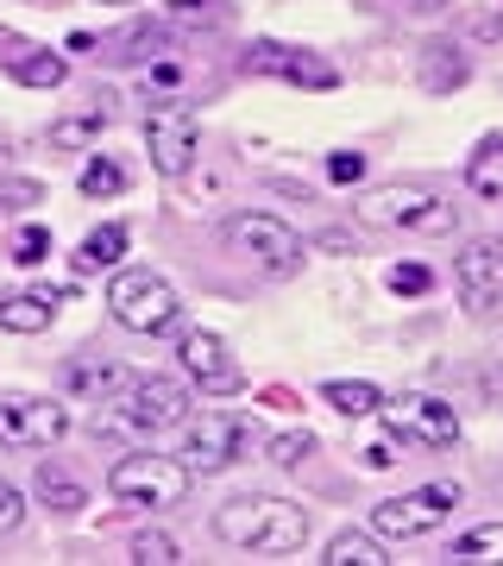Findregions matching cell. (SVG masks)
<instances>
[{
  "instance_id": "3",
  "label": "cell",
  "mask_w": 503,
  "mask_h": 566,
  "mask_svg": "<svg viewBox=\"0 0 503 566\" xmlns=\"http://www.w3.org/2000/svg\"><path fill=\"white\" fill-rule=\"evenodd\" d=\"M107 315L126 334H177L182 296H177V283L158 277V271H114L107 277Z\"/></svg>"
},
{
  "instance_id": "1",
  "label": "cell",
  "mask_w": 503,
  "mask_h": 566,
  "mask_svg": "<svg viewBox=\"0 0 503 566\" xmlns=\"http://www.w3.org/2000/svg\"><path fill=\"white\" fill-rule=\"evenodd\" d=\"M353 221L371 233H416V240H447L460 233V208L434 182H378L353 202Z\"/></svg>"
},
{
  "instance_id": "32",
  "label": "cell",
  "mask_w": 503,
  "mask_h": 566,
  "mask_svg": "<svg viewBox=\"0 0 503 566\" xmlns=\"http://www.w3.org/2000/svg\"><path fill=\"white\" fill-rule=\"evenodd\" d=\"M44 202V182L32 177H0V208L7 214H25V208H39Z\"/></svg>"
},
{
  "instance_id": "4",
  "label": "cell",
  "mask_w": 503,
  "mask_h": 566,
  "mask_svg": "<svg viewBox=\"0 0 503 566\" xmlns=\"http://www.w3.org/2000/svg\"><path fill=\"white\" fill-rule=\"evenodd\" d=\"M189 479L196 472L182 460H170V453H126L107 472V497L126 510H177L189 497Z\"/></svg>"
},
{
  "instance_id": "20",
  "label": "cell",
  "mask_w": 503,
  "mask_h": 566,
  "mask_svg": "<svg viewBox=\"0 0 503 566\" xmlns=\"http://www.w3.org/2000/svg\"><path fill=\"white\" fill-rule=\"evenodd\" d=\"M126 259V227L120 221H101L82 233V245L70 252V264H76V277H101V271H120Z\"/></svg>"
},
{
  "instance_id": "13",
  "label": "cell",
  "mask_w": 503,
  "mask_h": 566,
  "mask_svg": "<svg viewBox=\"0 0 503 566\" xmlns=\"http://www.w3.org/2000/svg\"><path fill=\"white\" fill-rule=\"evenodd\" d=\"M70 434V409L32 390H0V447L32 453V447H57Z\"/></svg>"
},
{
  "instance_id": "10",
  "label": "cell",
  "mask_w": 503,
  "mask_h": 566,
  "mask_svg": "<svg viewBox=\"0 0 503 566\" xmlns=\"http://www.w3.org/2000/svg\"><path fill=\"white\" fill-rule=\"evenodd\" d=\"M384 428L409 447H428V453H447V447H460V409L441 403V397H428V390H402V397H384L378 403Z\"/></svg>"
},
{
  "instance_id": "25",
  "label": "cell",
  "mask_w": 503,
  "mask_h": 566,
  "mask_svg": "<svg viewBox=\"0 0 503 566\" xmlns=\"http://www.w3.org/2000/svg\"><path fill=\"white\" fill-rule=\"evenodd\" d=\"M322 403L340 409V416H378L384 390L365 385V378H327V385H322Z\"/></svg>"
},
{
  "instance_id": "35",
  "label": "cell",
  "mask_w": 503,
  "mask_h": 566,
  "mask_svg": "<svg viewBox=\"0 0 503 566\" xmlns=\"http://www.w3.org/2000/svg\"><path fill=\"white\" fill-rule=\"evenodd\" d=\"M327 177L334 182H359L365 177V151H327Z\"/></svg>"
},
{
  "instance_id": "26",
  "label": "cell",
  "mask_w": 503,
  "mask_h": 566,
  "mask_svg": "<svg viewBox=\"0 0 503 566\" xmlns=\"http://www.w3.org/2000/svg\"><path fill=\"white\" fill-rule=\"evenodd\" d=\"M453 566H503V523H479L453 542Z\"/></svg>"
},
{
  "instance_id": "2",
  "label": "cell",
  "mask_w": 503,
  "mask_h": 566,
  "mask_svg": "<svg viewBox=\"0 0 503 566\" xmlns=\"http://www.w3.org/2000/svg\"><path fill=\"white\" fill-rule=\"evenodd\" d=\"M214 535L227 547H245V554H296L308 542V510L290 504V497L245 491V497H227L214 510Z\"/></svg>"
},
{
  "instance_id": "7",
  "label": "cell",
  "mask_w": 503,
  "mask_h": 566,
  "mask_svg": "<svg viewBox=\"0 0 503 566\" xmlns=\"http://www.w3.org/2000/svg\"><path fill=\"white\" fill-rule=\"evenodd\" d=\"M252 447H264L259 422L252 416H233V409H208V416H189L182 422V465L189 472H227V465H240Z\"/></svg>"
},
{
  "instance_id": "17",
  "label": "cell",
  "mask_w": 503,
  "mask_h": 566,
  "mask_svg": "<svg viewBox=\"0 0 503 566\" xmlns=\"http://www.w3.org/2000/svg\"><path fill=\"white\" fill-rule=\"evenodd\" d=\"M70 290H51V283H25L13 296H0V327L7 334H44V327L63 315Z\"/></svg>"
},
{
  "instance_id": "29",
  "label": "cell",
  "mask_w": 503,
  "mask_h": 566,
  "mask_svg": "<svg viewBox=\"0 0 503 566\" xmlns=\"http://www.w3.org/2000/svg\"><path fill=\"white\" fill-rule=\"evenodd\" d=\"M126 560H139V566H177L182 560V547L164 535V528H145V535H133V547H126Z\"/></svg>"
},
{
  "instance_id": "39",
  "label": "cell",
  "mask_w": 503,
  "mask_h": 566,
  "mask_svg": "<svg viewBox=\"0 0 503 566\" xmlns=\"http://www.w3.org/2000/svg\"><path fill=\"white\" fill-rule=\"evenodd\" d=\"M107 7H120V0H107Z\"/></svg>"
},
{
  "instance_id": "37",
  "label": "cell",
  "mask_w": 503,
  "mask_h": 566,
  "mask_svg": "<svg viewBox=\"0 0 503 566\" xmlns=\"http://www.w3.org/2000/svg\"><path fill=\"white\" fill-rule=\"evenodd\" d=\"M390 7H402V13H447L453 0H390Z\"/></svg>"
},
{
  "instance_id": "16",
  "label": "cell",
  "mask_w": 503,
  "mask_h": 566,
  "mask_svg": "<svg viewBox=\"0 0 503 566\" xmlns=\"http://www.w3.org/2000/svg\"><path fill=\"white\" fill-rule=\"evenodd\" d=\"M453 277L479 308H503V240H472L453 259Z\"/></svg>"
},
{
  "instance_id": "8",
  "label": "cell",
  "mask_w": 503,
  "mask_h": 566,
  "mask_svg": "<svg viewBox=\"0 0 503 566\" xmlns=\"http://www.w3.org/2000/svg\"><path fill=\"white\" fill-rule=\"evenodd\" d=\"M460 504H465V491L434 479V485H416V491H402V497L371 504V528H378L384 542H416V535H434L441 523H453Z\"/></svg>"
},
{
  "instance_id": "14",
  "label": "cell",
  "mask_w": 503,
  "mask_h": 566,
  "mask_svg": "<svg viewBox=\"0 0 503 566\" xmlns=\"http://www.w3.org/2000/svg\"><path fill=\"white\" fill-rule=\"evenodd\" d=\"M177 57V25L170 20H133L120 32L95 39V63H114V70H145V63Z\"/></svg>"
},
{
  "instance_id": "9",
  "label": "cell",
  "mask_w": 503,
  "mask_h": 566,
  "mask_svg": "<svg viewBox=\"0 0 503 566\" xmlns=\"http://www.w3.org/2000/svg\"><path fill=\"white\" fill-rule=\"evenodd\" d=\"M240 76H264V82H290V88H340V70L322 57V51H308V44H283V39H252L240 51Z\"/></svg>"
},
{
  "instance_id": "27",
  "label": "cell",
  "mask_w": 503,
  "mask_h": 566,
  "mask_svg": "<svg viewBox=\"0 0 503 566\" xmlns=\"http://www.w3.org/2000/svg\"><path fill=\"white\" fill-rule=\"evenodd\" d=\"M76 189L88 196V202H107V196H126V170H120L114 158H107V151H95V158H88V164L76 170Z\"/></svg>"
},
{
  "instance_id": "15",
  "label": "cell",
  "mask_w": 503,
  "mask_h": 566,
  "mask_svg": "<svg viewBox=\"0 0 503 566\" xmlns=\"http://www.w3.org/2000/svg\"><path fill=\"white\" fill-rule=\"evenodd\" d=\"M0 70L20 82V88H63L70 57L51 51V44H39V39H25V32H7V25H0Z\"/></svg>"
},
{
  "instance_id": "30",
  "label": "cell",
  "mask_w": 503,
  "mask_h": 566,
  "mask_svg": "<svg viewBox=\"0 0 503 566\" xmlns=\"http://www.w3.org/2000/svg\"><path fill=\"white\" fill-rule=\"evenodd\" d=\"M7 259H13V264H44V259H51V227L25 221L20 233L7 240Z\"/></svg>"
},
{
  "instance_id": "5",
  "label": "cell",
  "mask_w": 503,
  "mask_h": 566,
  "mask_svg": "<svg viewBox=\"0 0 503 566\" xmlns=\"http://www.w3.org/2000/svg\"><path fill=\"white\" fill-rule=\"evenodd\" d=\"M189 385L182 378H164V371H145V378H126L120 385V409L101 416L95 428H126V434H164V428L189 422Z\"/></svg>"
},
{
  "instance_id": "24",
  "label": "cell",
  "mask_w": 503,
  "mask_h": 566,
  "mask_svg": "<svg viewBox=\"0 0 503 566\" xmlns=\"http://www.w3.org/2000/svg\"><path fill=\"white\" fill-rule=\"evenodd\" d=\"M32 491H39V504L57 510V516H76V510L88 504V485H82V479H70L57 460H44L39 472H32Z\"/></svg>"
},
{
  "instance_id": "6",
  "label": "cell",
  "mask_w": 503,
  "mask_h": 566,
  "mask_svg": "<svg viewBox=\"0 0 503 566\" xmlns=\"http://www.w3.org/2000/svg\"><path fill=\"white\" fill-rule=\"evenodd\" d=\"M221 245L233 252V259H245V264H259V271H271V277H290V271L302 264L296 227L277 221V214H264V208L227 214V221H221Z\"/></svg>"
},
{
  "instance_id": "11",
  "label": "cell",
  "mask_w": 503,
  "mask_h": 566,
  "mask_svg": "<svg viewBox=\"0 0 503 566\" xmlns=\"http://www.w3.org/2000/svg\"><path fill=\"white\" fill-rule=\"evenodd\" d=\"M145 151H151V170L158 177H189V164L201 151V120L189 102H164L145 114Z\"/></svg>"
},
{
  "instance_id": "38",
  "label": "cell",
  "mask_w": 503,
  "mask_h": 566,
  "mask_svg": "<svg viewBox=\"0 0 503 566\" xmlns=\"http://www.w3.org/2000/svg\"><path fill=\"white\" fill-rule=\"evenodd\" d=\"M7 164H13V145L0 139V177H7Z\"/></svg>"
},
{
  "instance_id": "21",
  "label": "cell",
  "mask_w": 503,
  "mask_h": 566,
  "mask_svg": "<svg viewBox=\"0 0 503 566\" xmlns=\"http://www.w3.org/2000/svg\"><path fill=\"white\" fill-rule=\"evenodd\" d=\"M114 126V107H107V95H101L95 107H82V114H63V120L44 126V139H51V151H88V145L101 139Z\"/></svg>"
},
{
  "instance_id": "19",
  "label": "cell",
  "mask_w": 503,
  "mask_h": 566,
  "mask_svg": "<svg viewBox=\"0 0 503 566\" xmlns=\"http://www.w3.org/2000/svg\"><path fill=\"white\" fill-rule=\"evenodd\" d=\"M465 76H472V57H465V44H453V39H428V44H422L416 82H422L428 95H453V88H465Z\"/></svg>"
},
{
  "instance_id": "33",
  "label": "cell",
  "mask_w": 503,
  "mask_h": 566,
  "mask_svg": "<svg viewBox=\"0 0 503 566\" xmlns=\"http://www.w3.org/2000/svg\"><path fill=\"white\" fill-rule=\"evenodd\" d=\"M384 283H390L397 296H428V290H434V271H428V264H390Z\"/></svg>"
},
{
  "instance_id": "31",
  "label": "cell",
  "mask_w": 503,
  "mask_h": 566,
  "mask_svg": "<svg viewBox=\"0 0 503 566\" xmlns=\"http://www.w3.org/2000/svg\"><path fill=\"white\" fill-rule=\"evenodd\" d=\"M170 20H182V25H227L233 20V7H227V0H170Z\"/></svg>"
},
{
  "instance_id": "22",
  "label": "cell",
  "mask_w": 503,
  "mask_h": 566,
  "mask_svg": "<svg viewBox=\"0 0 503 566\" xmlns=\"http://www.w3.org/2000/svg\"><path fill=\"white\" fill-rule=\"evenodd\" d=\"M465 189L479 202H503V133H484L465 158Z\"/></svg>"
},
{
  "instance_id": "23",
  "label": "cell",
  "mask_w": 503,
  "mask_h": 566,
  "mask_svg": "<svg viewBox=\"0 0 503 566\" xmlns=\"http://www.w3.org/2000/svg\"><path fill=\"white\" fill-rule=\"evenodd\" d=\"M322 566H390V554H384V535L378 528H340L334 542H327V554H315Z\"/></svg>"
},
{
  "instance_id": "18",
  "label": "cell",
  "mask_w": 503,
  "mask_h": 566,
  "mask_svg": "<svg viewBox=\"0 0 503 566\" xmlns=\"http://www.w3.org/2000/svg\"><path fill=\"white\" fill-rule=\"evenodd\" d=\"M120 385H126V371L107 359V353H76V359H63V390L82 397V403H107Z\"/></svg>"
},
{
  "instance_id": "34",
  "label": "cell",
  "mask_w": 503,
  "mask_h": 566,
  "mask_svg": "<svg viewBox=\"0 0 503 566\" xmlns=\"http://www.w3.org/2000/svg\"><path fill=\"white\" fill-rule=\"evenodd\" d=\"M25 523V491L13 479H0V535H13Z\"/></svg>"
},
{
  "instance_id": "36",
  "label": "cell",
  "mask_w": 503,
  "mask_h": 566,
  "mask_svg": "<svg viewBox=\"0 0 503 566\" xmlns=\"http://www.w3.org/2000/svg\"><path fill=\"white\" fill-rule=\"evenodd\" d=\"M365 465H371V472L397 465V447H390V441H371V447H365Z\"/></svg>"
},
{
  "instance_id": "12",
  "label": "cell",
  "mask_w": 503,
  "mask_h": 566,
  "mask_svg": "<svg viewBox=\"0 0 503 566\" xmlns=\"http://www.w3.org/2000/svg\"><path fill=\"white\" fill-rule=\"evenodd\" d=\"M177 365H182V378H189L201 397H240L245 390L240 359L227 353V340L214 334V327H182L177 334Z\"/></svg>"
},
{
  "instance_id": "28",
  "label": "cell",
  "mask_w": 503,
  "mask_h": 566,
  "mask_svg": "<svg viewBox=\"0 0 503 566\" xmlns=\"http://www.w3.org/2000/svg\"><path fill=\"white\" fill-rule=\"evenodd\" d=\"M264 453H271V465L296 472V465L315 453V434H308V428H283V434H271V441H264Z\"/></svg>"
}]
</instances>
